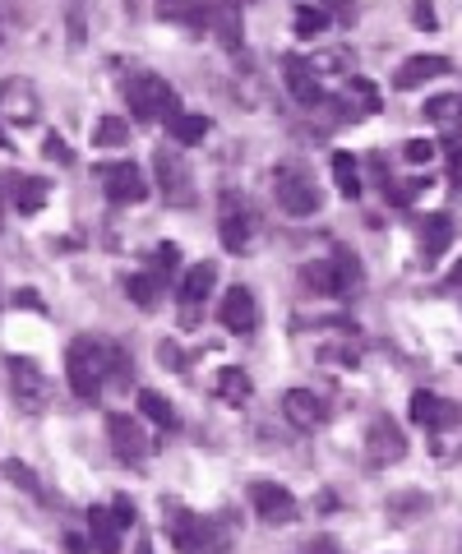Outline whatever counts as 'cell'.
I'll use <instances>...</instances> for the list:
<instances>
[{"instance_id":"obj_1","label":"cell","mask_w":462,"mask_h":554,"mask_svg":"<svg viewBox=\"0 0 462 554\" xmlns=\"http://www.w3.org/2000/svg\"><path fill=\"white\" fill-rule=\"evenodd\" d=\"M65 374H70V388L79 402H98L102 384L107 379H130V361L116 342L102 338H74L65 347Z\"/></svg>"},{"instance_id":"obj_2","label":"cell","mask_w":462,"mask_h":554,"mask_svg":"<svg viewBox=\"0 0 462 554\" xmlns=\"http://www.w3.org/2000/svg\"><path fill=\"white\" fill-rule=\"evenodd\" d=\"M162 518L171 527V545L181 554H218L227 550V536L218 531V522L195 513V508H185L181 499H162Z\"/></svg>"},{"instance_id":"obj_3","label":"cell","mask_w":462,"mask_h":554,"mask_svg":"<svg viewBox=\"0 0 462 554\" xmlns=\"http://www.w3.org/2000/svg\"><path fill=\"white\" fill-rule=\"evenodd\" d=\"M125 102H130L134 121H171L181 116V102H176V88L162 79V74H134L125 84Z\"/></svg>"},{"instance_id":"obj_4","label":"cell","mask_w":462,"mask_h":554,"mask_svg":"<svg viewBox=\"0 0 462 554\" xmlns=\"http://www.w3.org/2000/svg\"><path fill=\"white\" fill-rule=\"evenodd\" d=\"M273 199H278V208L287 217H315L319 208H324L315 176H310L301 162H282V167L273 171Z\"/></svg>"},{"instance_id":"obj_5","label":"cell","mask_w":462,"mask_h":554,"mask_svg":"<svg viewBox=\"0 0 462 554\" xmlns=\"http://www.w3.org/2000/svg\"><path fill=\"white\" fill-rule=\"evenodd\" d=\"M245 494H250L255 518L268 522V527H287V522H296V513H301V508H296V494L278 481H255Z\"/></svg>"},{"instance_id":"obj_6","label":"cell","mask_w":462,"mask_h":554,"mask_svg":"<svg viewBox=\"0 0 462 554\" xmlns=\"http://www.w3.org/2000/svg\"><path fill=\"white\" fill-rule=\"evenodd\" d=\"M5 370H10V384H14V402H19L24 411H42L51 402V379L37 370V361H28V356H10Z\"/></svg>"},{"instance_id":"obj_7","label":"cell","mask_w":462,"mask_h":554,"mask_svg":"<svg viewBox=\"0 0 462 554\" xmlns=\"http://www.w3.org/2000/svg\"><path fill=\"white\" fill-rule=\"evenodd\" d=\"M98 176L111 204H144L148 199V176L134 162H102Z\"/></svg>"},{"instance_id":"obj_8","label":"cell","mask_w":462,"mask_h":554,"mask_svg":"<svg viewBox=\"0 0 462 554\" xmlns=\"http://www.w3.org/2000/svg\"><path fill=\"white\" fill-rule=\"evenodd\" d=\"M365 458H370V467H393V462L407 458V434H402V425H393L389 416L370 421V430H365Z\"/></svg>"},{"instance_id":"obj_9","label":"cell","mask_w":462,"mask_h":554,"mask_svg":"<svg viewBox=\"0 0 462 554\" xmlns=\"http://www.w3.org/2000/svg\"><path fill=\"white\" fill-rule=\"evenodd\" d=\"M218 236H222V250H227V254H245V250H250V236H255V217H250L245 199H236V194H222Z\"/></svg>"},{"instance_id":"obj_10","label":"cell","mask_w":462,"mask_h":554,"mask_svg":"<svg viewBox=\"0 0 462 554\" xmlns=\"http://www.w3.org/2000/svg\"><path fill=\"white\" fill-rule=\"evenodd\" d=\"M218 324L227 328V333H236V338L255 333V328H259L255 291H250V287H227V296H222V305H218Z\"/></svg>"},{"instance_id":"obj_11","label":"cell","mask_w":462,"mask_h":554,"mask_svg":"<svg viewBox=\"0 0 462 554\" xmlns=\"http://www.w3.org/2000/svg\"><path fill=\"white\" fill-rule=\"evenodd\" d=\"M153 167H158V185H162V194H167L171 208L195 204V176H190V167H185L181 157H171L167 148H162V153L153 157Z\"/></svg>"},{"instance_id":"obj_12","label":"cell","mask_w":462,"mask_h":554,"mask_svg":"<svg viewBox=\"0 0 462 554\" xmlns=\"http://www.w3.org/2000/svg\"><path fill=\"white\" fill-rule=\"evenodd\" d=\"M0 116L14 125H33L37 116H42V97L33 93L28 79H5V84H0Z\"/></svg>"},{"instance_id":"obj_13","label":"cell","mask_w":462,"mask_h":554,"mask_svg":"<svg viewBox=\"0 0 462 554\" xmlns=\"http://www.w3.org/2000/svg\"><path fill=\"white\" fill-rule=\"evenodd\" d=\"M282 416H287L296 430H319V425L329 421V402L319 398L315 388H287V398H282Z\"/></svg>"},{"instance_id":"obj_14","label":"cell","mask_w":462,"mask_h":554,"mask_svg":"<svg viewBox=\"0 0 462 554\" xmlns=\"http://www.w3.org/2000/svg\"><path fill=\"white\" fill-rule=\"evenodd\" d=\"M107 439H111V448H116V458H125V462H144L148 448H153L144 425L130 421V416H107Z\"/></svg>"},{"instance_id":"obj_15","label":"cell","mask_w":462,"mask_h":554,"mask_svg":"<svg viewBox=\"0 0 462 554\" xmlns=\"http://www.w3.org/2000/svg\"><path fill=\"white\" fill-rule=\"evenodd\" d=\"M208 28L218 33V42L227 51L245 47V28H241V5L236 0H208Z\"/></svg>"},{"instance_id":"obj_16","label":"cell","mask_w":462,"mask_h":554,"mask_svg":"<svg viewBox=\"0 0 462 554\" xmlns=\"http://www.w3.org/2000/svg\"><path fill=\"white\" fill-rule=\"evenodd\" d=\"M453 70V61L449 56H407V61L398 65V74H393V88H421V84H430V79H444V74Z\"/></svg>"},{"instance_id":"obj_17","label":"cell","mask_w":462,"mask_h":554,"mask_svg":"<svg viewBox=\"0 0 462 554\" xmlns=\"http://www.w3.org/2000/svg\"><path fill=\"white\" fill-rule=\"evenodd\" d=\"M458 416H462V411L453 407V402L435 398L430 388H421V393L412 398V425H426V430H449Z\"/></svg>"},{"instance_id":"obj_18","label":"cell","mask_w":462,"mask_h":554,"mask_svg":"<svg viewBox=\"0 0 462 554\" xmlns=\"http://www.w3.org/2000/svg\"><path fill=\"white\" fill-rule=\"evenodd\" d=\"M213 287H218V264H208V259H204V264H190V268H185L181 291H176V296H181L185 310H199V305L213 296Z\"/></svg>"},{"instance_id":"obj_19","label":"cell","mask_w":462,"mask_h":554,"mask_svg":"<svg viewBox=\"0 0 462 554\" xmlns=\"http://www.w3.org/2000/svg\"><path fill=\"white\" fill-rule=\"evenodd\" d=\"M287 93H292L301 107H319V102H324V88H319L315 65L292 56V61H287Z\"/></svg>"},{"instance_id":"obj_20","label":"cell","mask_w":462,"mask_h":554,"mask_svg":"<svg viewBox=\"0 0 462 554\" xmlns=\"http://www.w3.org/2000/svg\"><path fill=\"white\" fill-rule=\"evenodd\" d=\"M158 19L176 28H190V33H204L208 28V0H158Z\"/></svg>"},{"instance_id":"obj_21","label":"cell","mask_w":462,"mask_h":554,"mask_svg":"<svg viewBox=\"0 0 462 554\" xmlns=\"http://www.w3.org/2000/svg\"><path fill=\"white\" fill-rule=\"evenodd\" d=\"M5 194H10V208L37 213V208L47 204L51 181H42V176H5Z\"/></svg>"},{"instance_id":"obj_22","label":"cell","mask_w":462,"mask_h":554,"mask_svg":"<svg viewBox=\"0 0 462 554\" xmlns=\"http://www.w3.org/2000/svg\"><path fill=\"white\" fill-rule=\"evenodd\" d=\"M301 287L315 291V296H347L338 273V259H315V264H301Z\"/></svg>"},{"instance_id":"obj_23","label":"cell","mask_w":462,"mask_h":554,"mask_svg":"<svg viewBox=\"0 0 462 554\" xmlns=\"http://www.w3.org/2000/svg\"><path fill=\"white\" fill-rule=\"evenodd\" d=\"M88 531H93V545H98L102 554H121V522H116V513L111 508H88Z\"/></svg>"},{"instance_id":"obj_24","label":"cell","mask_w":462,"mask_h":554,"mask_svg":"<svg viewBox=\"0 0 462 554\" xmlns=\"http://www.w3.org/2000/svg\"><path fill=\"white\" fill-rule=\"evenodd\" d=\"M449 241H453V217L449 213L426 217V227H421V259H426V264H435L439 254L449 250Z\"/></svg>"},{"instance_id":"obj_25","label":"cell","mask_w":462,"mask_h":554,"mask_svg":"<svg viewBox=\"0 0 462 554\" xmlns=\"http://www.w3.org/2000/svg\"><path fill=\"white\" fill-rule=\"evenodd\" d=\"M213 388H218V402H227V407H245L250 402V374L241 370V365H227V370H218V379H213Z\"/></svg>"},{"instance_id":"obj_26","label":"cell","mask_w":462,"mask_h":554,"mask_svg":"<svg viewBox=\"0 0 462 554\" xmlns=\"http://www.w3.org/2000/svg\"><path fill=\"white\" fill-rule=\"evenodd\" d=\"M167 130H171V139H176V144L195 148V144H204V139H208L213 121H208V116H195V111H181V116H171V121H167Z\"/></svg>"},{"instance_id":"obj_27","label":"cell","mask_w":462,"mask_h":554,"mask_svg":"<svg viewBox=\"0 0 462 554\" xmlns=\"http://www.w3.org/2000/svg\"><path fill=\"white\" fill-rule=\"evenodd\" d=\"M329 167H333V185H338L342 199H356V194H361V171H356V157L347 153V148H338V153L329 157Z\"/></svg>"},{"instance_id":"obj_28","label":"cell","mask_w":462,"mask_h":554,"mask_svg":"<svg viewBox=\"0 0 462 554\" xmlns=\"http://www.w3.org/2000/svg\"><path fill=\"white\" fill-rule=\"evenodd\" d=\"M162 282H167V277L148 273V268H144V273H130V277H125V296H130L134 305H144V310H148V305H158Z\"/></svg>"},{"instance_id":"obj_29","label":"cell","mask_w":462,"mask_h":554,"mask_svg":"<svg viewBox=\"0 0 462 554\" xmlns=\"http://www.w3.org/2000/svg\"><path fill=\"white\" fill-rule=\"evenodd\" d=\"M139 411H144L153 425H162V430H176V407H171L162 393H153V388H144V393H139Z\"/></svg>"},{"instance_id":"obj_30","label":"cell","mask_w":462,"mask_h":554,"mask_svg":"<svg viewBox=\"0 0 462 554\" xmlns=\"http://www.w3.org/2000/svg\"><path fill=\"white\" fill-rule=\"evenodd\" d=\"M292 28H296V37H301V42H310V37H319L324 28H329V10H324V5H301Z\"/></svg>"},{"instance_id":"obj_31","label":"cell","mask_w":462,"mask_h":554,"mask_svg":"<svg viewBox=\"0 0 462 554\" xmlns=\"http://www.w3.org/2000/svg\"><path fill=\"white\" fill-rule=\"evenodd\" d=\"M93 144H98V148H121V144H130V125H125L121 116H102L98 130H93Z\"/></svg>"},{"instance_id":"obj_32","label":"cell","mask_w":462,"mask_h":554,"mask_svg":"<svg viewBox=\"0 0 462 554\" xmlns=\"http://www.w3.org/2000/svg\"><path fill=\"white\" fill-rule=\"evenodd\" d=\"M347 93L356 97V116H365V111H379V88L370 84V79H352V88Z\"/></svg>"},{"instance_id":"obj_33","label":"cell","mask_w":462,"mask_h":554,"mask_svg":"<svg viewBox=\"0 0 462 554\" xmlns=\"http://www.w3.org/2000/svg\"><path fill=\"white\" fill-rule=\"evenodd\" d=\"M5 476H10L14 485H24V490H33V494H42V485H37V476L24 467V462H5Z\"/></svg>"},{"instance_id":"obj_34","label":"cell","mask_w":462,"mask_h":554,"mask_svg":"<svg viewBox=\"0 0 462 554\" xmlns=\"http://www.w3.org/2000/svg\"><path fill=\"white\" fill-rule=\"evenodd\" d=\"M412 24H416V28H426V33H430V28H439L435 0H416V5H412Z\"/></svg>"},{"instance_id":"obj_35","label":"cell","mask_w":462,"mask_h":554,"mask_svg":"<svg viewBox=\"0 0 462 554\" xmlns=\"http://www.w3.org/2000/svg\"><path fill=\"white\" fill-rule=\"evenodd\" d=\"M158 361H162V370H176V374L185 370V356L176 342H158Z\"/></svg>"},{"instance_id":"obj_36","label":"cell","mask_w":462,"mask_h":554,"mask_svg":"<svg viewBox=\"0 0 462 554\" xmlns=\"http://www.w3.org/2000/svg\"><path fill=\"white\" fill-rule=\"evenodd\" d=\"M153 264H158V273H162V277H171V268L181 264V250H176V245H158Z\"/></svg>"},{"instance_id":"obj_37","label":"cell","mask_w":462,"mask_h":554,"mask_svg":"<svg viewBox=\"0 0 462 554\" xmlns=\"http://www.w3.org/2000/svg\"><path fill=\"white\" fill-rule=\"evenodd\" d=\"M462 107V97H435V102H426V116L430 121H439V116H449V111Z\"/></svg>"},{"instance_id":"obj_38","label":"cell","mask_w":462,"mask_h":554,"mask_svg":"<svg viewBox=\"0 0 462 554\" xmlns=\"http://www.w3.org/2000/svg\"><path fill=\"white\" fill-rule=\"evenodd\" d=\"M402 153H407V162H430V157H435V144H426V139H412V144L402 148Z\"/></svg>"},{"instance_id":"obj_39","label":"cell","mask_w":462,"mask_h":554,"mask_svg":"<svg viewBox=\"0 0 462 554\" xmlns=\"http://www.w3.org/2000/svg\"><path fill=\"white\" fill-rule=\"evenodd\" d=\"M111 513H116V522H121V527H134V504L125 499V494H116V499H111Z\"/></svg>"},{"instance_id":"obj_40","label":"cell","mask_w":462,"mask_h":554,"mask_svg":"<svg viewBox=\"0 0 462 554\" xmlns=\"http://www.w3.org/2000/svg\"><path fill=\"white\" fill-rule=\"evenodd\" d=\"M42 153H47L51 157V162H70V144H65V139H56V134H51V139H47V148H42Z\"/></svg>"},{"instance_id":"obj_41","label":"cell","mask_w":462,"mask_h":554,"mask_svg":"<svg viewBox=\"0 0 462 554\" xmlns=\"http://www.w3.org/2000/svg\"><path fill=\"white\" fill-rule=\"evenodd\" d=\"M421 508H426V499H421V494H398L393 513H421Z\"/></svg>"},{"instance_id":"obj_42","label":"cell","mask_w":462,"mask_h":554,"mask_svg":"<svg viewBox=\"0 0 462 554\" xmlns=\"http://www.w3.org/2000/svg\"><path fill=\"white\" fill-rule=\"evenodd\" d=\"M301 554H342V550H338V545L329 541V536H319V541H310V545H305Z\"/></svg>"},{"instance_id":"obj_43","label":"cell","mask_w":462,"mask_h":554,"mask_svg":"<svg viewBox=\"0 0 462 554\" xmlns=\"http://www.w3.org/2000/svg\"><path fill=\"white\" fill-rule=\"evenodd\" d=\"M453 287H462V264H458V268H453Z\"/></svg>"},{"instance_id":"obj_44","label":"cell","mask_w":462,"mask_h":554,"mask_svg":"<svg viewBox=\"0 0 462 554\" xmlns=\"http://www.w3.org/2000/svg\"><path fill=\"white\" fill-rule=\"evenodd\" d=\"M134 554H153V545H148V541H144V545H139V550H134Z\"/></svg>"},{"instance_id":"obj_45","label":"cell","mask_w":462,"mask_h":554,"mask_svg":"<svg viewBox=\"0 0 462 554\" xmlns=\"http://www.w3.org/2000/svg\"><path fill=\"white\" fill-rule=\"evenodd\" d=\"M5 144H10V139H5V130H0V148H5Z\"/></svg>"},{"instance_id":"obj_46","label":"cell","mask_w":462,"mask_h":554,"mask_svg":"<svg viewBox=\"0 0 462 554\" xmlns=\"http://www.w3.org/2000/svg\"><path fill=\"white\" fill-rule=\"evenodd\" d=\"M0 37H5V28H0Z\"/></svg>"}]
</instances>
